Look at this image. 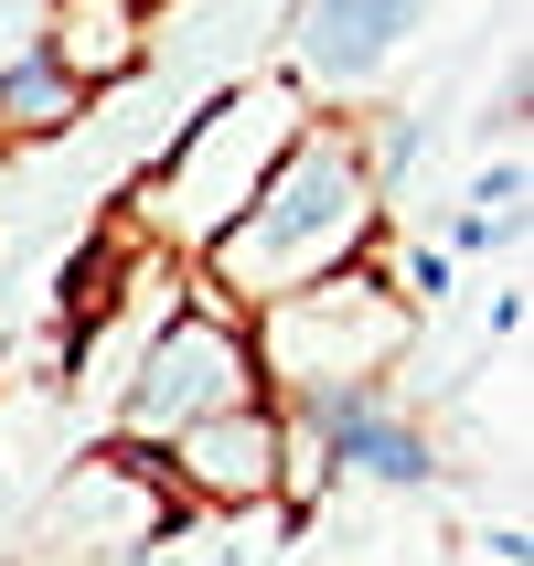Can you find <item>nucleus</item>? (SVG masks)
I'll use <instances>...</instances> for the list:
<instances>
[{
	"instance_id": "nucleus-8",
	"label": "nucleus",
	"mask_w": 534,
	"mask_h": 566,
	"mask_svg": "<svg viewBox=\"0 0 534 566\" xmlns=\"http://www.w3.org/2000/svg\"><path fill=\"white\" fill-rule=\"evenodd\" d=\"M43 54L75 75V86H118L150 64V0H54L43 11Z\"/></svg>"
},
{
	"instance_id": "nucleus-1",
	"label": "nucleus",
	"mask_w": 534,
	"mask_h": 566,
	"mask_svg": "<svg viewBox=\"0 0 534 566\" xmlns=\"http://www.w3.org/2000/svg\"><path fill=\"white\" fill-rule=\"evenodd\" d=\"M375 235H385V192H375V160H364V128L300 118L289 150L256 171V192L192 256H203V289H214L224 311H268L289 289L375 256Z\"/></svg>"
},
{
	"instance_id": "nucleus-7",
	"label": "nucleus",
	"mask_w": 534,
	"mask_h": 566,
	"mask_svg": "<svg viewBox=\"0 0 534 566\" xmlns=\"http://www.w3.org/2000/svg\"><path fill=\"white\" fill-rule=\"evenodd\" d=\"M289 417L311 428V449L332 471H364V481H385V492H428V481H439L428 428H407V417L385 407V385H321V396H289Z\"/></svg>"
},
{
	"instance_id": "nucleus-9",
	"label": "nucleus",
	"mask_w": 534,
	"mask_h": 566,
	"mask_svg": "<svg viewBox=\"0 0 534 566\" xmlns=\"http://www.w3.org/2000/svg\"><path fill=\"white\" fill-rule=\"evenodd\" d=\"M75 118H86V86H75L43 43L0 64V150H22V139H64Z\"/></svg>"
},
{
	"instance_id": "nucleus-3",
	"label": "nucleus",
	"mask_w": 534,
	"mask_h": 566,
	"mask_svg": "<svg viewBox=\"0 0 534 566\" xmlns=\"http://www.w3.org/2000/svg\"><path fill=\"white\" fill-rule=\"evenodd\" d=\"M247 396H256L247 311H224L214 289H192V300H171V321H160L150 343H139V364H128L118 439L128 449H160V439H182V428H203V417L247 407Z\"/></svg>"
},
{
	"instance_id": "nucleus-6",
	"label": "nucleus",
	"mask_w": 534,
	"mask_h": 566,
	"mask_svg": "<svg viewBox=\"0 0 534 566\" xmlns=\"http://www.w3.org/2000/svg\"><path fill=\"white\" fill-rule=\"evenodd\" d=\"M428 32V0H300L289 11V86L300 96H364L385 64Z\"/></svg>"
},
{
	"instance_id": "nucleus-5",
	"label": "nucleus",
	"mask_w": 534,
	"mask_h": 566,
	"mask_svg": "<svg viewBox=\"0 0 534 566\" xmlns=\"http://www.w3.org/2000/svg\"><path fill=\"white\" fill-rule=\"evenodd\" d=\"M182 513H279V471H289V407L247 396V407L203 417L182 439L150 449Z\"/></svg>"
},
{
	"instance_id": "nucleus-2",
	"label": "nucleus",
	"mask_w": 534,
	"mask_h": 566,
	"mask_svg": "<svg viewBox=\"0 0 534 566\" xmlns=\"http://www.w3.org/2000/svg\"><path fill=\"white\" fill-rule=\"evenodd\" d=\"M247 343H256V385H279V396L385 385L396 364H407V343H417V300L385 279L375 256H353V268H332V279L247 311Z\"/></svg>"
},
{
	"instance_id": "nucleus-4",
	"label": "nucleus",
	"mask_w": 534,
	"mask_h": 566,
	"mask_svg": "<svg viewBox=\"0 0 534 566\" xmlns=\"http://www.w3.org/2000/svg\"><path fill=\"white\" fill-rule=\"evenodd\" d=\"M289 128H300V86H224L203 118H182V139H171V160H160V182H150L160 192L150 224L182 235V247H203L256 192V171L289 150Z\"/></svg>"
},
{
	"instance_id": "nucleus-10",
	"label": "nucleus",
	"mask_w": 534,
	"mask_h": 566,
	"mask_svg": "<svg viewBox=\"0 0 534 566\" xmlns=\"http://www.w3.org/2000/svg\"><path fill=\"white\" fill-rule=\"evenodd\" d=\"M503 566H534V545H524V535H503Z\"/></svg>"
}]
</instances>
